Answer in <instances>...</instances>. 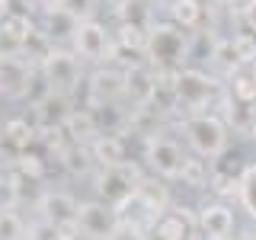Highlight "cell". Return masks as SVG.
<instances>
[{
	"instance_id": "484cf974",
	"label": "cell",
	"mask_w": 256,
	"mask_h": 240,
	"mask_svg": "<svg viewBox=\"0 0 256 240\" xmlns=\"http://www.w3.org/2000/svg\"><path fill=\"white\" fill-rule=\"evenodd\" d=\"M230 96H234L237 102H256V80L253 74H234L230 77Z\"/></svg>"
},
{
	"instance_id": "1f68e13d",
	"label": "cell",
	"mask_w": 256,
	"mask_h": 240,
	"mask_svg": "<svg viewBox=\"0 0 256 240\" xmlns=\"http://www.w3.org/2000/svg\"><path fill=\"white\" fill-rule=\"evenodd\" d=\"M106 240H141V237H134V230H125V228H118L116 234H109Z\"/></svg>"
},
{
	"instance_id": "6da1fadb",
	"label": "cell",
	"mask_w": 256,
	"mask_h": 240,
	"mask_svg": "<svg viewBox=\"0 0 256 240\" xmlns=\"http://www.w3.org/2000/svg\"><path fill=\"white\" fill-rule=\"evenodd\" d=\"M182 132H186L189 148L196 150L198 157H221L228 150V138H230V128L228 122H221L218 116H189L182 122Z\"/></svg>"
},
{
	"instance_id": "74e56055",
	"label": "cell",
	"mask_w": 256,
	"mask_h": 240,
	"mask_svg": "<svg viewBox=\"0 0 256 240\" xmlns=\"http://www.w3.org/2000/svg\"><path fill=\"white\" fill-rule=\"evenodd\" d=\"M164 4H170V0H164Z\"/></svg>"
},
{
	"instance_id": "7a4b0ae2",
	"label": "cell",
	"mask_w": 256,
	"mask_h": 240,
	"mask_svg": "<svg viewBox=\"0 0 256 240\" xmlns=\"http://www.w3.org/2000/svg\"><path fill=\"white\" fill-rule=\"evenodd\" d=\"M150 68L164 70V68H176L180 58L186 54V36H182V26L176 22H154L148 29V52Z\"/></svg>"
},
{
	"instance_id": "5bb4252c",
	"label": "cell",
	"mask_w": 256,
	"mask_h": 240,
	"mask_svg": "<svg viewBox=\"0 0 256 240\" xmlns=\"http://www.w3.org/2000/svg\"><path fill=\"white\" fill-rule=\"evenodd\" d=\"M198 230H202L208 240L230 237V230H234V212H230L228 205H221V202L205 205L202 212H198Z\"/></svg>"
},
{
	"instance_id": "83f0119b",
	"label": "cell",
	"mask_w": 256,
	"mask_h": 240,
	"mask_svg": "<svg viewBox=\"0 0 256 240\" xmlns=\"http://www.w3.org/2000/svg\"><path fill=\"white\" fill-rule=\"evenodd\" d=\"M230 42H234V52H237L240 64H253L256 61V36L253 32H237Z\"/></svg>"
},
{
	"instance_id": "44dd1931",
	"label": "cell",
	"mask_w": 256,
	"mask_h": 240,
	"mask_svg": "<svg viewBox=\"0 0 256 240\" xmlns=\"http://www.w3.org/2000/svg\"><path fill=\"white\" fill-rule=\"evenodd\" d=\"M166 6H170V20L182 29H196L205 16L202 0H170Z\"/></svg>"
},
{
	"instance_id": "2e32d148",
	"label": "cell",
	"mask_w": 256,
	"mask_h": 240,
	"mask_svg": "<svg viewBox=\"0 0 256 240\" xmlns=\"http://www.w3.org/2000/svg\"><path fill=\"white\" fill-rule=\"evenodd\" d=\"M36 138H38V128L22 116H13V118H6V122L0 125V141H4V148L13 150V157L20 154V150L32 148Z\"/></svg>"
},
{
	"instance_id": "9c48e42d",
	"label": "cell",
	"mask_w": 256,
	"mask_h": 240,
	"mask_svg": "<svg viewBox=\"0 0 256 240\" xmlns=\"http://www.w3.org/2000/svg\"><path fill=\"white\" fill-rule=\"evenodd\" d=\"M77 224L84 234H90L93 240H106L109 234H116L118 224V212L109 202H80L77 208Z\"/></svg>"
},
{
	"instance_id": "4dcf8cb0",
	"label": "cell",
	"mask_w": 256,
	"mask_h": 240,
	"mask_svg": "<svg viewBox=\"0 0 256 240\" xmlns=\"http://www.w3.org/2000/svg\"><path fill=\"white\" fill-rule=\"evenodd\" d=\"M240 22L256 32V0H240Z\"/></svg>"
},
{
	"instance_id": "5b68a950",
	"label": "cell",
	"mask_w": 256,
	"mask_h": 240,
	"mask_svg": "<svg viewBox=\"0 0 256 240\" xmlns=\"http://www.w3.org/2000/svg\"><path fill=\"white\" fill-rule=\"evenodd\" d=\"M144 180L141 170L134 164H125L122 166H102L100 176H96V192H100V198L102 202H109V205H122L125 198H132L134 196V186Z\"/></svg>"
},
{
	"instance_id": "d590c367",
	"label": "cell",
	"mask_w": 256,
	"mask_h": 240,
	"mask_svg": "<svg viewBox=\"0 0 256 240\" xmlns=\"http://www.w3.org/2000/svg\"><path fill=\"white\" fill-rule=\"evenodd\" d=\"M250 138H253V144H256V122H253V128H250Z\"/></svg>"
},
{
	"instance_id": "f546056e",
	"label": "cell",
	"mask_w": 256,
	"mask_h": 240,
	"mask_svg": "<svg viewBox=\"0 0 256 240\" xmlns=\"http://www.w3.org/2000/svg\"><path fill=\"white\" fill-rule=\"evenodd\" d=\"M237 182H240V176H230V173H221V170H214L212 176H208V186L218 192V196H228V192H234Z\"/></svg>"
},
{
	"instance_id": "ba28073f",
	"label": "cell",
	"mask_w": 256,
	"mask_h": 240,
	"mask_svg": "<svg viewBox=\"0 0 256 240\" xmlns=\"http://www.w3.org/2000/svg\"><path fill=\"white\" fill-rule=\"evenodd\" d=\"M218 93V84L205 74V70L186 68L176 74V102L186 109H205L208 100Z\"/></svg>"
},
{
	"instance_id": "7402d4cb",
	"label": "cell",
	"mask_w": 256,
	"mask_h": 240,
	"mask_svg": "<svg viewBox=\"0 0 256 240\" xmlns=\"http://www.w3.org/2000/svg\"><path fill=\"white\" fill-rule=\"evenodd\" d=\"M13 160H16V173H22L26 180H32V182H42V180H45L48 164H45V157H42V154H36L32 148L20 150V154H16Z\"/></svg>"
},
{
	"instance_id": "8d00e7d4",
	"label": "cell",
	"mask_w": 256,
	"mask_h": 240,
	"mask_svg": "<svg viewBox=\"0 0 256 240\" xmlns=\"http://www.w3.org/2000/svg\"><path fill=\"white\" fill-rule=\"evenodd\" d=\"M250 74H253V80H256V61H253V64H250Z\"/></svg>"
},
{
	"instance_id": "d4e9b609",
	"label": "cell",
	"mask_w": 256,
	"mask_h": 240,
	"mask_svg": "<svg viewBox=\"0 0 256 240\" xmlns=\"http://www.w3.org/2000/svg\"><path fill=\"white\" fill-rule=\"evenodd\" d=\"M180 182H182V186H189V189H202V186H208V166H205V160L198 157V154L182 160Z\"/></svg>"
},
{
	"instance_id": "e575fe53",
	"label": "cell",
	"mask_w": 256,
	"mask_h": 240,
	"mask_svg": "<svg viewBox=\"0 0 256 240\" xmlns=\"http://www.w3.org/2000/svg\"><path fill=\"white\" fill-rule=\"evenodd\" d=\"M141 240H160V237L154 234V230H150V234H148V237H141Z\"/></svg>"
},
{
	"instance_id": "d6a6232c",
	"label": "cell",
	"mask_w": 256,
	"mask_h": 240,
	"mask_svg": "<svg viewBox=\"0 0 256 240\" xmlns=\"http://www.w3.org/2000/svg\"><path fill=\"white\" fill-rule=\"evenodd\" d=\"M212 4H218V6H234V4H240V0H212Z\"/></svg>"
},
{
	"instance_id": "8992f818",
	"label": "cell",
	"mask_w": 256,
	"mask_h": 240,
	"mask_svg": "<svg viewBox=\"0 0 256 240\" xmlns=\"http://www.w3.org/2000/svg\"><path fill=\"white\" fill-rule=\"evenodd\" d=\"M144 160H148L150 173L160 176V180H180V170H182V148L164 134H150L144 138Z\"/></svg>"
},
{
	"instance_id": "4316f807",
	"label": "cell",
	"mask_w": 256,
	"mask_h": 240,
	"mask_svg": "<svg viewBox=\"0 0 256 240\" xmlns=\"http://www.w3.org/2000/svg\"><path fill=\"white\" fill-rule=\"evenodd\" d=\"M52 6H58V10H64L68 16H74V20H93L96 13V0H52Z\"/></svg>"
},
{
	"instance_id": "836d02e7",
	"label": "cell",
	"mask_w": 256,
	"mask_h": 240,
	"mask_svg": "<svg viewBox=\"0 0 256 240\" xmlns=\"http://www.w3.org/2000/svg\"><path fill=\"white\" fill-rule=\"evenodd\" d=\"M6 6H10V0H0V13H4V10H6Z\"/></svg>"
},
{
	"instance_id": "f1b7e54d",
	"label": "cell",
	"mask_w": 256,
	"mask_h": 240,
	"mask_svg": "<svg viewBox=\"0 0 256 240\" xmlns=\"http://www.w3.org/2000/svg\"><path fill=\"white\" fill-rule=\"evenodd\" d=\"M212 58H214V64H218V68H224V70H234L237 64H240V58H237V52H234V42H230V38H224V42H218V45H214Z\"/></svg>"
},
{
	"instance_id": "8fae6325",
	"label": "cell",
	"mask_w": 256,
	"mask_h": 240,
	"mask_svg": "<svg viewBox=\"0 0 256 240\" xmlns=\"http://www.w3.org/2000/svg\"><path fill=\"white\" fill-rule=\"evenodd\" d=\"M38 218L48 221V224H68V221H77V208L80 202L74 196H68V192L61 189H48L38 196Z\"/></svg>"
},
{
	"instance_id": "ac0fdd59",
	"label": "cell",
	"mask_w": 256,
	"mask_h": 240,
	"mask_svg": "<svg viewBox=\"0 0 256 240\" xmlns=\"http://www.w3.org/2000/svg\"><path fill=\"white\" fill-rule=\"evenodd\" d=\"M64 132L74 144H90L100 134V118H96L93 106L90 109H70V116L64 118Z\"/></svg>"
},
{
	"instance_id": "4fadbf2b",
	"label": "cell",
	"mask_w": 256,
	"mask_h": 240,
	"mask_svg": "<svg viewBox=\"0 0 256 240\" xmlns=\"http://www.w3.org/2000/svg\"><path fill=\"white\" fill-rule=\"evenodd\" d=\"M154 90H157V70L148 64H134L125 70V100L132 106H144L154 102Z\"/></svg>"
},
{
	"instance_id": "603a6c76",
	"label": "cell",
	"mask_w": 256,
	"mask_h": 240,
	"mask_svg": "<svg viewBox=\"0 0 256 240\" xmlns=\"http://www.w3.org/2000/svg\"><path fill=\"white\" fill-rule=\"evenodd\" d=\"M237 196H240V205H244V212L256 221V164H246L244 170H240Z\"/></svg>"
},
{
	"instance_id": "cb8c5ba5",
	"label": "cell",
	"mask_w": 256,
	"mask_h": 240,
	"mask_svg": "<svg viewBox=\"0 0 256 240\" xmlns=\"http://www.w3.org/2000/svg\"><path fill=\"white\" fill-rule=\"evenodd\" d=\"M26 234H29V228L16 214V208L13 205L0 208V240H26Z\"/></svg>"
},
{
	"instance_id": "52a82bcc",
	"label": "cell",
	"mask_w": 256,
	"mask_h": 240,
	"mask_svg": "<svg viewBox=\"0 0 256 240\" xmlns=\"http://www.w3.org/2000/svg\"><path fill=\"white\" fill-rule=\"evenodd\" d=\"M125 100V70L100 68L86 77V106H116Z\"/></svg>"
},
{
	"instance_id": "ffe728a7",
	"label": "cell",
	"mask_w": 256,
	"mask_h": 240,
	"mask_svg": "<svg viewBox=\"0 0 256 240\" xmlns=\"http://www.w3.org/2000/svg\"><path fill=\"white\" fill-rule=\"evenodd\" d=\"M112 36H116L118 52H132V54L148 52V29H144L141 22H134V20H122Z\"/></svg>"
},
{
	"instance_id": "277c9868",
	"label": "cell",
	"mask_w": 256,
	"mask_h": 240,
	"mask_svg": "<svg viewBox=\"0 0 256 240\" xmlns=\"http://www.w3.org/2000/svg\"><path fill=\"white\" fill-rule=\"evenodd\" d=\"M77 52H68V48H48V54L38 61L42 74L48 80L52 90H61V93H70L74 86L80 84V74H84V64H80Z\"/></svg>"
},
{
	"instance_id": "9a60e30c",
	"label": "cell",
	"mask_w": 256,
	"mask_h": 240,
	"mask_svg": "<svg viewBox=\"0 0 256 240\" xmlns=\"http://www.w3.org/2000/svg\"><path fill=\"white\" fill-rule=\"evenodd\" d=\"M90 157L100 166H122L125 164V138H118L116 132H100L90 141Z\"/></svg>"
},
{
	"instance_id": "d6986e66",
	"label": "cell",
	"mask_w": 256,
	"mask_h": 240,
	"mask_svg": "<svg viewBox=\"0 0 256 240\" xmlns=\"http://www.w3.org/2000/svg\"><path fill=\"white\" fill-rule=\"evenodd\" d=\"M196 224L186 212H164L160 218H154V234L160 240H192Z\"/></svg>"
},
{
	"instance_id": "e0dca14e",
	"label": "cell",
	"mask_w": 256,
	"mask_h": 240,
	"mask_svg": "<svg viewBox=\"0 0 256 240\" xmlns=\"http://www.w3.org/2000/svg\"><path fill=\"white\" fill-rule=\"evenodd\" d=\"M134 202H138L150 218H160V214L170 208V192L157 180H141L138 186H134Z\"/></svg>"
},
{
	"instance_id": "f35d334b",
	"label": "cell",
	"mask_w": 256,
	"mask_h": 240,
	"mask_svg": "<svg viewBox=\"0 0 256 240\" xmlns=\"http://www.w3.org/2000/svg\"><path fill=\"white\" fill-rule=\"evenodd\" d=\"M224 240H230V237H224Z\"/></svg>"
},
{
	"instance_id": "7c38bea8",
	"label": "cell",
	"mask_w": 256,
	"mask_h": 240,
	"mask_svg": "<svg viewBox=\"0 0 256 240\" xmlns=\"http://www.w3.org/2000/svg\"><path fill=\"white\" fill-rule=\"evenodd\" d=\"M32 116H36V128L42 132V128H61L64 118L70 116V102H68V93L61 90H48L42 100L32 102Z\"/></svg>"
},
{
	"instance_id": "30bf717a",
	"label": "cell",
	"mask_w": 256,
	"mask_h": 240,
	"mask_svg": "<svg viewBox=\"0 0 256 240\" xmlns=\"http://www.w3.org/2000/svg\"><path fill=\"white\" fill-rule=\"evenodd\" d=\"M36 36L38 29L26 13H16V10L0 13V48H4V54H22Z\"/></svg>"
},
{
	"instance_id": "3957f363",
	"label": "cell",
	"mask_w": 256,
	"mask_h": 240,
	"mask_svg": "<svg viewBox=\"0 0 256 240\" xmlns=\"http://www.w3.org/2000/svg\"><path fill=\"white\" fill-rule=\"evenodd\" d=\"M70 45H74V52L84 61H96V64H106L118 54L116 36L96 20H80L74 36H70Z\"/></svg>"
}]
</instances>
